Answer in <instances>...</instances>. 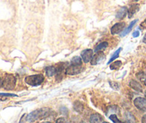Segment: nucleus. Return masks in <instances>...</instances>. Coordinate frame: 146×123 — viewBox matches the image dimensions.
Returning a JSON list of instances; mask_svg holds the SVG:
<instances>
[{"instance_id": "1", "label": "nucleus", "mask_w": 146, "mask_h": 123, "mask_svg": "<svg viewBox=\"0 0 146 123\" xmlns=\"http://www.w3.org/2000/svg\"><path fill=\"white\" fill-rule=\"evenodd\" d=\"M50 112V110L48 108H42L40 110H36L32 112L27 117V120L30 122H35L40 119H43L49 116Z\"/></svg>"}, {"instance_id": "2", "label": "nucleus", "mask_w": 146, "mask_h": 123, "mask_svg": "<svg viewBox=\"0 0 146 123\" xmlns=\"http://www.w3.org/2000/svg\"><path fill=\"white\" fill-rule=\"evenodd\" d=\"M44 76L42 74H36L32 75V76H28L25 77V81L27 84L32 87H36L39 86L44 81Z\"/></svg>"}, {"instance_id": "3", "label": "nucleus", "mask_w": 146, "mask_h": 123, "mask_svg": "<svg viewBox=\"0 0 146 123\" xmlns=\"http://www.w3.org/2000/svg\"><path fill=\"white\" fill-rule=\"evenodd\" d=\"M16 85V79L12 74H7L3 80L4 89L7 90H12Z\"/></svg>"}, {"instance_id": "4", "label": "nucleus", "mask_w": 146, "mask_h": 123, "mask_svg": "<svg viewBox=\"0 0 146 123\" xmlns=\"http://www.w3.org/2000/svg\"><path fill=\"white\" fill-rule=\"evenodd\" d=\"M83 70V68L82 67V65H78V64H72L70 65L67 66V69H65L66 74L70 75V76H73V75H77L82 72Z\"/></svg>"}, {"instance_id": "5", "label": "nucleus", "mask_w": 146, "mask_h": 123, "mask_svg": "<svg viewBox=\"0 0 146 123\" xmlns=\"http://www.w3.org/2000/svg\"><path fill=\"white\" fill-rule=\"evenodd\" d=\"M134 104L138 110L143 112H146V99L137 97L134 100Z\"/></svg>"}, {"instance_id": "6", "label": "nucleus", "mask_w": 146, "mask_h": 123, "mask_svg": "<svg viewBox=\"0 0 146 123\" xmlns=\"http://www.w3.org/2000/svg\"><path fill=\"white\" fill-rule=\"evenodd\" d=\"M125 28V22H117L112 27L110 32L112 35H116V34H119L123 32Z\"/></svg>"}, {"instance_id": "7", "label": "nucleus", "mask_w": 146, "mask_h": 123, "mask_svg": "<svg viewBox=\"0 0 146 123\" xmlns=\"http://www.w3.org/2000/svg\"><path fill=\"white\" fill-rule=\"evenodd\" d=\"M105 58V55L102 53V51H98L97 52V53L95 55H93L92 59L90 60V63L92 66H95V65L98 64L100 62L102 61V60H104V58Z\"/></svg>"}, {"instance_id": "8", "label": "nucleus", "mask_w": 146, "mask_h": 123, "mask_svg": "<svg viewBox=\"0 0 146 123\" xmlns=\"http://www.w3.org/2000/svg\"><path fill=\"white\" fill-rule=\"evenodd\" d=\"M81 56H82V60L85 63H87L90 61L91 59H92V56H93V51L91 49H86L82 52Z\"/></svg>"}, {"instance_id": "9", "label": "nucleus", "mask_w": 146, "mask_h": 123, "mask_svg": "<svg viewBox=\"0 0 146 123\" xmlns=\"http://www.w3.org/2000/svg\"><path fill=\"white\" fill-rule=\"evenodd\" d=\"M140 9V5L138 4H133L130 7L127 9V14H128V17L131 18L136 12H137Z\"/></svg>"}, {"instance_id": "10", "label": "nucleus", "mask_w": 146, "mask_h": 123, "mask_svg": "<svg viewBox=\"0 0 146 123\" xmlns=\"http://www.w3.org/2000/svg\"><path fill=\"white\" fill-rule=\"evenodd\" d=\"M127 14V8L126 7H123L119 9L116 14V18L117 19H123L126 17Z\"/></svg>"}, {"instance_id": "11", "label": "nucleus", "mask_w": 146, "mask_h": 123, "mask_svg": "<svg viewBox=\"0 0 146 123\" xmlns=\"http://www.w3.org/2000/svg\"><path fill=\"white\" fill-rule=\"evenodd\" d=\"M130 87L134 90H135V91H138V92H142L143 91V88H142V86L140 85V83L135 80L130 81Z\"/></svg>"}, {"instance_id": "12", "label": "nucleus", "mask_w": 146, "mask_h": 123, "mask_svg": "<svg viewBox=\"0 0 146 123\" xmlns=\"http://www.w3.org/2000/svg\"><path fill=\"white\" fill-rule=\"evenodd\" d=\"M90 123H102L103 122V118L101 117L99 114H94L91 115L90 119Z\"/></svg>"}, {"instance_id": "13", "label": "nucleus", "mask_w": 146, "mask_h": 123, "mask_svg": "<svg viewBox=\"0 0 146 123\" xmlns=\"http://www.w3.org/2000/svg\"><path fill=\"white\" fill-rule=\"evenodd\" d=\"M137 22V19H135V20H133V22H131V23L130 24V25H129V26L127 27V28H126V29L125 30H123V32H122V33L120 34V36H121V37H124V36H125V35H127V34H128L129 32H130V30H131L133 29V27H134V25H135L136 22Z\"/></svg>"}, {"instance_id": "14", "label": "nucleus", "mask_w": 146, "mask_h": 123, "mask_svg": "<svg viewBox=\"0 0 146 123\" xmlns=\"http://www.w3.org/2000/svg\"><path fill=\"white\" fill-rule=\"evenodd\" d=\"M46 74L47 76H52L56 73V68L54 66H48L45 69Z\"/></svg>"}, {"instance_id": "15", "label": "nucleus", "mask_w": 146, "mask_h": 123, "mask_svg": "<svg viewBox=\"0 0 146 123\" xmlns=\"http://www.w3.org/2000/svg\"><path fill=\"white\" fill-rule=\"evenodd\" d=\"M73 107H74V110H75V111L80 113L82 112L84 110V107L83 105H82V104L78 101H76L75 103H74Z\"/></svg>"}, {"instance_id": "16", "label": "nucleus", "mask_w": 146, "mask_h": 123, "mask_svg": "<svg viewBox=\"0 0 146 123\" xmlns=\"http://www.w3.org/2000/svg\"><path fill=\"white\" fill-rule=\"evenodd\" d=\"M108 42H102V43H100V44L95 48V51L96 52L102 51V50L106 49V48H108Z\"/></svg>"}, {"instance_id": "17", "label": "nucleus", "mask_w": 146, "mask_h": 123, "mask_svg": "<svg viewBox=\"0 0 146 123\" xmlns=\"http://www.w3.org/2000/svg\"><path fill=\"white\" fill-rule=\"evenodd\" d=\"M121 50H122V48H120L117 49V50H116V51L114 53H113V56L110 58V59L109 61H108V64H110V63H112L113 60H115L116 58H117L119 57V55H120V51H121Z\"/></svg>"}, {"instance_id": "18", "label": "nucleus", "mask_w": 146, "mask_h": 123, "mask_svg": "<svg viewBox=\"0 0 146 123\" xmlns=\"http://www.w3.org/2000/svg\"><path fill=\"white\" fill-rule=\"evenodd\" d=\"M122 66V62L120 60H117V61H115L110 65V68L112 70H117L120 66Z\"/></svg>"}, {"instance_id": "19", "label": "nucleus", "mask_w": 146, "mask_h": 123, "mask_svg": "<svg viewBox=\"0 0 146 123\" xmlns=\"http://www.w3.org/2000/svg\"><path fill=\"white\" fill-rule=\"evenodd\" d=\"M71 63L72 64H78V65H82V59L79 56H75L73 57L71 60Z\"/></svg>"}, {"instance_id": "20", "label": "nucleus", "mask_w": 146, "mask_h": 123, "mask_svg": "<svg viewBox=\"0 0 146 123\" xmlns=\"http://www.w3.org/2000/svg\"><path fill=\"white\" fill-rule=\"evenodd\" d=\"M110 119L114 123H125L123 122L120 121V120H118V118H117V117L115 114H111V115L110 116Z\"/></svg>"}, {"instance_id": "21", "label": "nucleus", "mask_w": 146, "mask_h": 123, "mask_svg": "<svg viewBox=\"0 0 146 123\" xmlns=\"http://www.w3.org/2000/svg\"><path fill=\"white\" fill-rule=\"evenodd\" d=\"M56 123H68V122L64 117H60V118L57 119V121H56Z\"/></svg>"}, {"instance_id": "22", "label": "nucleus", "mask_w": 146, "mask_h": 123, "mask_svg": "<svg viewBox=\"0 0 146 123\" xmlns=\"http://www.w3.org/2000/svg\"><path fill=\"white\" fill-rule=\"evenodd\" d=\"M1 97H17L16 94H5V93H0Z\"/></svg>"}, {"instance_id": "23", "label": "nucleus", "mask_w": 146, "mask_h": 123, "mask_svg": "<svg viewBox=\"0 0 146 123\" xmlns=\"http://www.w3.org/2000/svg\"><path fill=\"white\" fill-rule=\"evenodd\" d=\"M140 27V28H142V29H143V30L146 29V18L143 21V22H141Z\"/></svg>"}, {"instance_id": "24", "label": "nucleus", "mask_w": 146, "mask_h": 123, "mask_svg": "<svg viewBox=\"0 0 146 123\" xmlns=\"http://www.w3.org/2000/svg\"><path fill=\"white\" fill-rule=\"evenodd\" d=\"M139 35H140V32H139L138 30L135 31L133 34V36L134 37V38H137V37H138Z\"/></svg>"}, {"instance_id": "25", "label": "nucleus", "mask_w": 146, "mask_h": 123, "mask_svg": "<svg viewBox=\"0 0 146 123\" xmlns=\"http://www.w3.org/2000/svg\"><path fill=\"white\" fill-rule=\"evenodd\" d=\"M142 123H146V114H145L142 118Z\"/></svg>"}, {"instance_id": "26", "label": "nucleus", "mask_w": 146, "mask_h": 123, "mask_svg": "<svg viewBox=\"0 0 146 123\" xmlns=\"http://www.w3.org/2000/svg\"><path fill=\"white\" fill-rule=\"evenodd\" d=\"M3 86V79L0 78V88Z\"/></svg>"}, {"instance_id": "27", "label": "nucleus", "mask_w": 146, "mask_h": 123, "mask_svg": "<svg viewBox=\"0 0 146 123\" xmlns=\"http://www.w3.org/2000/svg\"><path fill=\"white\" fill-rule=\"evenodd\" d=\"M144 84H145V85L146 86V79H145V80L144 81Z\"/></svg>"}, {"instance_id": "28", "label": "nucleus", "mask_w": 146, "mask_h": 123, "mask_svg": "<svg viewBox=\"0 0 146 123\" xmlns=\"http://www.w3.org/2000/svg\"><path fill=\"white\" fill-rule=\"evenodd\" d=\"M144 43H146V38H144Z\"/></svg>"}, {"instance_id": "29", "label": "nucleus", "mask_w": 146, "mask_h": 123, "mask_svg": "<svg viewBox=\"0 0 146 123\" xmlns=\"http://www.w3.org/2000/svg\"><path fill=\"white\" fill-rule=\"evenodd\" d=\"M134 1H135V2H137V1H140V0H134Z\"/></svg>"}, {"instance_id": "30", "label": "nucleus", "mask_w": 146, "mask_h": 123, "mask_svg": "<svg viewBox=\"0 0 146 123\" xmlns=\"http://www.w3.org/2000/svg\"><path fill=\"white\" fill-rule=\"evenodd\" d=\"M80 123H86V122H81Z\"/></svg>"}, {"instance_id": "31", "label": "nucleus", "mask_w": 146, "mask_h": 123, "mask_svg": "<svg viewBox=\"0 0 146 123\" xmlns=\"http://www.w3.org/2000/svg\"><path fill=\"white\" fill-rule=\"evenodd\" d=\"M102 123H108V122H103Z\"/></svg>"}, {"instance_id": "32", "label": "nucleus", "mask_w": 146, "mask_h": 123, "mask_svg": "<svg viewBox=\"0 0 146 123\" xmlns=\"http://www.w3.org/2000/svg\"><path fill=\"white\" fill-rule=\"evenodd\" d=\"M44 123H50V122H44Z\"/></svg>"}]
</instances>
